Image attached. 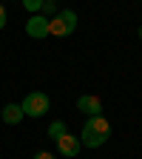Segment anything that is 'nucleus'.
<instances>
[{"instance_id":"nucleus-1","label":"nucleus","mask_w":142,"mask_h":159,"mask_svg":"<svg viewBox=\"0 0 142 159\" xmlns=\"http://www.w3.org/2000/svg\"><path fill=\"white\" fill-rule=\"evenodd\" d=\"M108 136H111V122L103 114H97V116H88L85 119L83 134H80V142H83L85 148H99V145L108 142Z\"/></svg>"},{"instance_id":"nucleus-2","label":"nucleus","mask_w":142,"mask_h":159,"mask_svg":"<svg viewBox=\"0 0 142 159\" xmlns=\"http://www.w3.org/2000/svg\"><path fill=\"white\" fill-rule=\"evenodd\" d=\"M74 29H77V11L74 9H63L54 17H48V34H54V37H68V34H74Z\"/></svg>"},{"instance_id":"nucleus-3","label":"nucleus","mask_w":142,"mask_h":159,"mask_svg":"<svg viewBox=\"0 0 142 159\" xmlns=\"http://www.w3.org/2000/svg\"><path fill=\"white\" fill-rule=\"evenodd\" d=\"M20 108H23V114L26 116H43V114H48V108H51V99L43 94V91H31V94H26V99L20 102Z\"/></svg>"},{"instance_id":"nucleus-4","label":"nucleus","mask_w":142,"mask_h":159,"mask_svg":"<svg viewBox=\"0 0 142 159\" xmlns=\"http://www.w3.org/2000/svg\"><path fill=\"white\" fill-rule=\"evenodd\" d=\"M26 34L34 37V40L48 37V17H46V14H31V17L26 20Z\"/></svg>"},{"instance_id":"nucleus-5","label":"nucleus","mask_w":142,"mask_h":159,"mask_svg":"<svg viewBox=\"0 0 142 159\" xmlns=\"http://www.w3.org/2000/svg\"><path fill=\"white\" fill-rule=\"evenodd\" d=\"M80 148H83V142H80V136H74V134H63L57 139V151L63 153L66 159H74L80 153Z\"/></svg>"},{"instance_id":"nucleus-6","label":"nucleus","mask_w":142,"mask_h":159,"mask_svg":"<svg viewBox=\"0 0 142 159\" xmlns=\"http://www.w3.org/2000/svg\"><path fill=\"white\" fill-rule=\"evenodd\" d=\"M77 108L83 111V114H88V116H97V114H103V102H99V97H91V94L80 97V99H77Z\"/></svg>"},{"instance_id":"nucleus-7","label":"nucleus","mask_w":142,"mask_h":159,"mask_svg":"<svg viewBox=\"0 0 142 159\" xmlns=\"http://www.w3.org/2000/svg\"><path fill=\"white\" fill-rule=\"evenodd\" d=\"M0 116H3V122L6 125H20L23 122V108L20 105H14V102H9V105H3V111H0Z\"/></svg>"},{"instance_id":"nucleus-8","label":"nucleus","mask_w":142,"mask_h":159,"mask_svg":"<svg viewBox=\"0 0 142 159\" xmlns=\"http://www.w3.org/2000/svg\"><path fill=\"white\" fill-rule=\"evenodd\" d=\"M63 134H68V128H66V122H51L48 125V136H54V139H60Z\"/></svg>"},{"instance_id":"nucleus-9","label":"nucleus","mask_w":142,"mask_h":159,"mask_svg":"<svg viewBox=\"0 0 142 159\" xmlns=\"http://www.w3.org/2000/svg\"><path fill=\"white\" fill-rule=\"evenodd\" d=\"M23 6H26L31 14H40V9H43V0H23Z\"/></svg>"},{"instance_id":"nucleus-10","label":"nucleus","mask_w":142,"mask_h":159,"mask_svg":"<svg viewBox=\"0 0 142 159\" xmlns=\"http://www.w3.org/2000/svg\"><path fill=\"white\" fill-rule=\"evenodd\" d=\"M3 29H6V6L0 3V31H3Z\"/></svg>"},{"instance_id":"nucleus-11","label":"nucleus","mask_w":142,"mask_h":159,"mask_svg":"<svg viewBox=\"0 0 142 159\" xmlns=\"http://www.w3.org/2000/svg\"><path fill=\"white\" fill-rule=\"evenodd\" d=\"M34 159H54V153H48V151H40V153H34Z\"/></svg>"},{"instance_id":"nucleus-12","label":"nucleus","mask_w":142,"mask_h":159,"mask_svg":"<svg viewBox=\"0 0 142 159\" xmlns=\"http://www.w3.org/2000/svg\"><path fill=\"white\" fill-rule=\"evenodd\" d=\"M139 40H142V26H139Z\"/></svg>"},{"instance_id":"nucleus-13","label":"nucleus","mask_w":142,"mask_h":159,"mask_svg":"<svg viewBox=\"0 0 142 159\" xmlns=\"http://www.w3.org/2000/svg\"><path fill=\"white\" fill-rule=\"evenodd\" d=\"M46 3H57V0H46Z\"/></svg>"}]
</instances>
